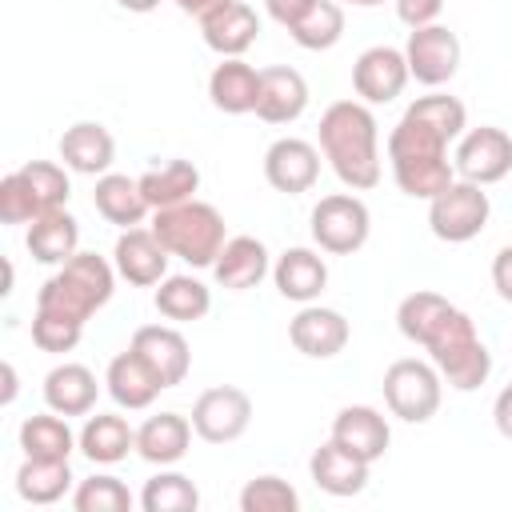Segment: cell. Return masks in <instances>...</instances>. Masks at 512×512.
Segmentation results:
<instances>
[{
    "mask_svg": "<svg viewBox=\"0 0 512 512\" xmlns=\"http://www.w3.org/2000/svg\"><path fill=\"white\" fill-rule=\"evenodd\" d=\"M320 176V152L316 144L300 140V136H280L268 144L264 152V180L276 188V192H288V196H300L316 184Z\"/></svg>",
    "mask_w": 512,
    "mask_h": 512,
    "instance_id": "9a60e30c",
    "label": "cell"
},
{
    "mask_svg": "<svg viewBox=\"0 0 512 512\" xmlns=\"http://www.w3.org/2000/svg\"><path fill=\"white\" fill-rule=\"evenodd\" d=\"M404 116H412V120H420V124L436 128L444 140H460V136H464V128H468V108H464L456 96H448V92L416 96V100L404 108Z\"/></svg>",
    "mask_w": 512,
    "mask_h": 512,
    "instance_id": "e575fe53",
    "label": "cell"
},
{
    "mask_svg": "<svg viewBox=\"0 0 512 512\" xmlns=\"http://www.w3.org/2000/svg\"><path fill=\"white\" fill-rule=\"evenodd\" d=\"M448 144L452 140H444L436 128H428L412 116H400L396 128L388 132V164H392L396 188L412 200L440 196L456 180V168L448 160Z\"/></svg>",
    "mask_w": 512,
    "mask_h": 512,
    "instance_id": "3957f363",
    "label": "cell"
},
{
    "mask_svg": "<svg viewBox=\"0 0 512 512\" xmlns=\"http://www.w3.org/2000/svg\"><path fill=\"white\" fill-rule=\"evenodd\" d=\"M140 180V192L148 200V208H172V204H184L196 196L200 188V168L192 160H164L160 168H148Z\"/></svg>",
    "mask_w": 512,
    "mask_h": 512,
    "instance_id": "4dcf8cb0",
    "label": "cell"
},
{
    "mask_svg": "<svg viewBox=\"0 0 512 512\" xmlns=\"http://www.w3.org/2000/svg\"><path fill=\"white\" fill-rule=\"evenodd\" d=\"M308 108V80L288 68V64H272L260 68V100H256V116L264 124H292L300 120Z\"/></svg>",
    "mask_w": 512,
    "mask_h": 512,
    "instance_id": "ac0fdd59",
    "label": "cell"
},
{
    "mask_svg": "<svg viewBox=\"0 0 512 512\" xmlns=\"http://www.w3.org/2000/svg\"><path fill=\"white\" fill-rule=\"evenodd\" d=\"M80 336H84V324L80 320H68V316H56V312L36 308V316H32V344L40 352H52V356L72 352L80 344Z\"/></svg>",
    "mask_w": 512,
    "mask_h": 512,
    "instance_id": "ab89813d",
    "label": "cell"
},
{
    "mask_svg": "<svg viewBox=\"0 0 512 512\" xmlns=\"http://www.w3.org/2000/svg\"><path fill=\"white\" fill-rule=\"evenodd\" d=\"M104 384H108V396H112L120 408H128V412L148 408V404L164 392L160 376H156V372L148 368V360H144L140 352H132V348H124L120 356L108 360Z\"/></svg>",
    "mask_w": 512,
    "mask_h": 512,
    "instance_id": "7402d4cb",
    "label": "cell"
},
{
    "mask_svg": "<svg viewBox=\"0 0 512 512\" xmlns=\"http://www.w3.org/2000/svg\"><path fill=\"white\" fill-rule=\"evenodd\" d=\"M488 216H492L488 192H484V184H472V180H452L440 196L428 200V228L444 244L476 240L484 232Z\"/></svg>",
    "mask_w": 512,
    "mask_h": 512,
    "instance_id": "52a82bcc",
    "label": "cell"
},
{
    "mask_svg": "<svg viewBox=\"0 0 512 512\" xmlns=\"http://www.w3.org/2000/svg\"><path fill=\"white\" fill-rule=\"evenodd\" d=\"M408 80L412 72H408L404 48H392V44H372L352 64V88L364 104H392Z\"/></svg>",
    "mask_w": 512,
    "mask_h": 512,
    "instance_id": "7c38bea8",
    "label": "cell"
},
{
    "mask_svg": "<svg viewBox=\"0 0 512 512\" xmlns=\"http://www.w3.org/2000/svg\"><path fill=\"white\" fill-rule=\"evenodd\" d=\"M268 272H272L268 248H264V240H256V236H228L224 248H220V256H216V264H212L216 284L228 288V292H248V288H256Z\"/></svg>",
    "mask_w": 512,
    "mask_h": 512,
    "instance_id": "d6986e66",
    "label": "cell"
},
{
    "mask_svg": "<svg viewBox=\"0 0 512 512\" xmlns=\"http://www.w3.org/2000/svg\"><path fill=\"white\" fill-rule=\"evenodd\" d=\"M20 448L24 456H36V460H68L72 448H80V436H72L68 416L48 408L20 424Z\"/></svg>",
    "mask_w": 512,
    "mask_h": 512,
    "instance_id": "1f68e13d",
    "label": "cell"
},
{
    "mask_svg": "<svg viewBox=\"0 0 512 512\" xmlns=\"http://www.w3.org/2000/svg\"><path fill=\"white\" fill-rule=\"evenodd\" d=\"M384 404L396 420L404 424H428L440 408V396H444V376L432 360H416V356H404V360H392L388 372H384Z\"/></svg>",
    "mask_w": 512,
    "mask_h": 512,
    "instance_id": "8992f818",
    "label": "cell"
},
{
    "mask_svg": "<svg viewBox=\"0 0 512 512\" xmlns=\"http://www.w3.org/2000/svg\"><path fill=\"white\" fill-rule=\"evenodd\" d=\"M152 232L160 236V244L180 256L184 264L192 268H212L228 232H224V216L204 204V200H184V204H172V208H156L152 212Z\"/></svg>",
    "mask_w": 512,
    "mask_h": 512,
    "instance_id": "5b68a950",
    "label": "cell"
},
{
    "mask_svg": "<svg viewBox=\"0 0 512 512\" xmlns=\"http://www.w3.org/2000/svg\"><path fill=\"white\" fill-rule=\"evenodd\" d=\"M452 168L460 180H472V184L504 180L512 172V136L504 128H492V124L468 128L452 152Z\"/></svg>",
    "mask_w": 512,
    "mask_h": 512,
    "instance_id": "30bf717a",
    "label": "cell"
},
{
    "mask_svg": "<svg viewBox=\"0 0 512 512\" xmlns=\"http://www.w3.org/2000/svg\"><path fill=\"white\" fill-rule=\"evenodd\" d=\"M152 304L164 320L172 324H192V320H204L208 308H212V292L196 280V276H164L160 288L152 292Z\"/></svg>",
    "mask_w": 512,
    "mask_h": 512,
    "instance_id": "d6a6232c",
    "label": "cell"
},
{
    "mask_svg": "<svg viewBox=\"0 0 512 512\" xmlns=\"http://www.w3.org/2000/svg\"><path fill=\"white\" fill-rule=\"evenodd\" d=\"M320 152L352 192L380 184V124L364 100H336L320 116Z\"/></svg>",
    "mask_w": 512,
    "mask_h": 512,
    "instance_id": "7a4b0ae2",
    "label": "cell"
},
{
    "mask_svg": "<svg viewBox=\"0 0 512 512\" xmlns=\"http://www.w3.org/2000/svg\"><path fill=\"white\" fill-rule=\"evenodd\" d=\"M128 348L148 360V368L160 376L164 388L184 384V376H188V368H192L188 340H184V332H176L172 324H144V328H136Z\"/></svg>",
    "mask_w": 512,
    "mask_h": 512,
    "instance_id": "2e32d148",
    "label": "cell"
},
{
    "mask_svg": "<svg viewBox=\"0 0 512 512\" xmlns=\"http://www.w3.org/2000/svg\"><path fill=\"white\" fill-rule=\"evenodd\" d=\"M332 440L344 444L352 456L376 464L392 444V428H388L384 412H376L372 404H348L332 420Z\"/></svg>",
    "mask_w": 512,
    "mask_h": 512,
    "instance_id": "e0dca14e",
    "label": "cell"
},
{
    "mask_svg": "<svg viewBox=\"0 0 512 512\" xmlns=\"http://www.w3.org/2000/svg\"><path fill=\"white\" fill-rule=\"evenodd\" d=\"M132 504H136V496L128 492V484L120 476H108V472L80 480L72 492L76 512H128Z\"/></svg>",
    "mask_w": 512,
    "mask_h": 512,
    "instance_id": "74e56055",
    "label": "cell"
},
{
    "mask_svg": "<svg viewBox=\"0 0 512 512\" xmlns=\"http://www.w3.org/2000/svg\"><path fill=\"white\" fill-rule=\"evenodd\" d=\"M316 0H264V8H268V16L280 24V28H296L304 16H308V8H312Z\"/></svg>",
    "mask_w": 512,
    "mask_h": 512,
    "instance_id": "ee69618b",
    "label": "cell"
},
{
    "mask_svg": "<svg viewBox=\"0 0 512 512\" xmlns=\"http://www.w3.org/2000/svg\"><path fill=\"white\" fill-rule=\"evenodd\" d=\"M396 328L404 340L420 344L440 368L444 384L456 392H476L492 376V352L480 340L468 312L448 304L440 292L416 288L396 304Z\"/></svg>",
    "mask_w": 512,
    "mask_h": 512,
    "instance_id": "6da1fadb",
    "label": "cell"
},
{
    "mask_svg": "<svg viewBox=\"0 0 512 512\" xmlns=\"http://www.w3.org/2000/svg\"><path fill=\"white\" fill-rule=\"evenodd\" d=\"M136 448V432L124 416L116 412H96L84 420L80 428V452L92 460V464H120L128 452Z\"/></svg>",
    "mask_w": 512,
    "mask_h": 512,
    "instance_id": "f546056e",
    "label": "cell"
},
{
    "mask_svg": "<svg viewBox=\"0 0 512 512\" xmlns=\"http://www.w3.org/2000/svg\"><path fill=\"white\" fill-rule=\"evenodd\" d=\"M208 96L220 112L228 116H244L256 112L260 100V72L252 64H244L240 56H220V64L208 76Z\"/></svg>",
    "mask_w": 512,
    "mask_h": 512,
    "instance_id": "484cf974",
    "label": "cell"
},
{
    "mask_svg": "<svg viewBox=\"0 0 512 512\" xmlns=\"http://www.w3.org/2000/svg\"><path fill=\"white\" fill-rule=\"evenodd\" d=\"M492 288L500 292L504 304H512V244H504L492 260Z\"/></svg>",
    "mask_w": 512,
    "mask_h": 512,
    "instance_id": "f6af8a7d",
    "label": "cell"
},
{
    "mask_svg": "<svg viewBox=\"0 0 512 512\" xmlns=\"http://www.w3.org/2000/svg\"><path fill=\"white\" fill-rule=\"evenodd\" d=\"M248 424H252V400L236 384L204 388L192 404V428L208 444H232L248 432Z\"/></svg>",
    "mask_w": 512,
    "mask_h": 512,
    "instance_id": "9c48e42d",
    "label": "cell"
},
{
    "mask_svg": "<svg viewBox=\"0 0 512 512\" xmlns=\"http://www.w3.org/2000/svg\"><path fill=\"white\" fill-rule=\"evenodd\" d=\"M28 252L40 264H64L80 252V224L68 208H48L28 224Z\"/></svg>",
    "mask_w": 512,
    "mask_h": 512,
    "instance_id": "4316f807",
    "label": "cell"
},
{
    "mask_svg": "<svg viewBox=\"0 0 512 512\" xmlns=\"http://www.w3.org/2000/svg\"><path fill=\"white\" fill-rule=\"evenodd\" d=\"M192 432L196 428H192L188 416H180V412H156V416H148L136 428V452H140V460L168 468V464L184 460V452L192 444Z\"/></svg>",
    "mask_w": 512,
    "mask_h": 512,
    "instance_id": "cb8c5ba5",
    "label": "cell"
},
{
    "mask_svg": "<svg viewBox=\"0 0 512 512\" xmlns=\"http://www.w3.org/2000/svg\"><path fill=\"white\" fill-rule=\"evenodd\" d=\"M300 492L280 476H256L240 488V512H296Z\"/></svg>",
    "mask_w": 512,
    "mask_h": 512,
    "instance_id": "f35d334b",
    "label": "cell"
},
{
    "mask_svg": "<svg viewBox=\"0 0 512 512\" xmlns=\"http://www.w3.org/2000/svg\"><path fill=\"white\" fill-rule=\"evenodd\" d=\"M116 264H108L96 252H76L72 260L60 264L56 276H48L36 292V308L68 316V320H88L96 308H104L116 292Z\"/></svg>",
    "mask_w": 512,
    "mask_h": 512,
    "instance_id": "277c9868",
    "label": "cell"
},
{
    "mask_svg": "<svg viewBox=\"0 0 512 512\" xmlns=\"http://www.w3.org/2000/svg\"><path fill=\"white\" fill-rule=\"evenodd\" d=\"M288 36L308 52H324V48L340 44V36H344V8L336 0H316L308 8V16L296 28H288Z\"/></svg>",
    "mask_w": 512,
    "mask_h": 512,
    "instance_id": "8d00e7d4",
    "label": "cell"
},
{
    "mask_svg": "<svg viewBox=\"0 0 512 512\" xmlns=\"http://www.w3.org/2000/svg\"><path fill=\"white\" fill-rule=\"evenodd\" d=\"M96 396H100L96 372L84 368V364L64 360L44 376V404L60 416H88L96 408Z\"/></svg>",
    "mask_w": 512,
    "mask_h": 512,
    "instance_id": "83f0119b",
    "label": "cell"
},
{
    "mask_svg": "<svg viewBox=\"0 0 512 512\" xmlns=\"http://www.w3.org/2000/svg\"><path fill=\"white\" fill-rule=\"evenodd\" d=\"M492 420H496V432H500L504 440H512V384H504V388L496 392Z\"/></svg>",
    "mask_w": 512,
    "mask_h": 512,
    "instance_id": "bcb514c9",
    "label": "cell"
},
{
    "mask_svg": "<svg viewBox=\"0 0 512 512\" xmlns=\"http://www.w3.org/2000/svg\"><path fill=\"white\" fill-rule=\"evenodd\" d=\"M404 60H408V72H412L416 84L440 88L460 68V36L452 28H444V24L412 28L408 44H404Z\"/></svg>",
    "mask_w": 512,
    "mask_h": 512,
    "instance_id": "8fae6325",
    "label": "cell"
},
{
    "mask_svg": "<svg viewBox=\"0 0 512 512\" xmlns=\"http://www.w3.org/2000/svg\"><path fill=\"white\" fill-rule=\"evenodd\" d=\"M60 160H64V168H72L80 176H104L112 168V160H116V140H112V132L104 124L76 120L60 136Z\"/></svg>",
    "mask_w": 512,
    "mask_h": 512,
    "instance_id": "44dd1931",
    "label": "cell"
},
{
    "mask_svg": "<svg viewBox=\"0 0 512 512\" xmlns=\"http://www.w3.org/2000/svg\"><path fill=\"white\" fill-rule=\"evenodd\" d=\"M368 232H372V216L356 192L320 196V204L312 208V240L320 244V252L352 256L368 244Z\"/></svg>",
    "mask_w": 512,
    "mask_h": 512,
    "instance_id": "ba28073f",
    "label": "cell"
},
{
    "mask_svg": "<svg viewBox=\"0 0 512 512\" xmlns=\"http://www.w3.org/2000/svg\"><path fill=\"white\" fill-rule=\"evenodd\" d=\"M200 32L216 56H244L260 36V16L244 0H232L220 12H212L208 20H200Z\"/></svg>",
    "mask_w": 512,
    "mask_h": 512,
    "instance_id": "d4e9b609",
    "label": "cell"
},
{
    "mask_svg": "<svg viewBox=\"0 0 512 512\" xmlns=\"http://www.w3.org/2000/svg\"><path fill=\"white\" fill-rule=\"evenodd\" d=\"M20 172L28 176V184H32V192H36V200H40L44 212L68 204L72 184H68V172H64L60 164H52V160H28Z\"/></svg>",
    "mask_w": 512,
    "mask_h": 512,
    "instance_id": "b9f144b4",
    "label": "cell"
},
{
    "mask_svg": "<svg viewBox=\"0 0 512 512\" xmlns=\"http://www.w3.org/2000/svg\"><path fill=\"white\" fill-rule=\"evenodd\" d=\"M68 488H72L68 460H36V456H24V464L16 468V492L28 504H56Z\"/></svg>",
    "mask_w": 512,
    "mask_h": 512,
    "instance_id": "836d02e7",
    "label": "cell"
},
{
    "mask_svg": "<svg viewBox=\"0 0 512 512\" xmlns=\"http://www.w3.org/2000/svg\"><path fill=\"white\" fill-rule=\"evenodd\" d=\"M120 8H128V12H152L160 0H116Z\"/></svg>",
    "mask_w": 512,
    "mask_h": 512,
    "instance_id": "681fc988",
    "label": "cell"
},
{
    "mask_svg": "<svg viewBox=\"0 0 512 512\" xmlns=\"http://www.w3.org/2000/svg\"><path fill=\"white\" fill-rule=\"evenodd\" d=\"M16 400V368L4 360V404H12Z\"/></svg>",
    "mask_w": 512,
    "mask_h": 512,
    "instance_id": "c3c4849f",
    "label": "cell"
},
{
    "mask_svg": "<svg viewBox=\"0 0 512 512\" xmlns=\"http://www.w3.org/2000/svg\"><path fill=\"white\" fill-rule=\"evenodd\" d=\"M92 204H96V212H100L108 224H116V228H136V224L152 212L148 200H144V192H140V180H132V176H124V172H104V176H96Z\"/></svg>",
    "mask_w": 512,
    "mask_h": 512,
    "instance_id": "f1b7e54d",
    "label": "cell"
},
{
    "mask_svg": "<svg viewBox=\"0 0 512 512\" xmlns=\"http://www.w3.org/2000/svg\"><path fill=\"white\" fill-rule=\"evenodd\" d=\"M352 4H356V8H380L384 0H352Z\"/></svg>",
    "mask_w": 512,
    "mask_h": 512,
    "instance_id": "f907efd6",
    "label": "cell"
},
{
    "mask_svg": "<svg viewBox=\"0 0 512 512\" xmlns=\"http://www.w3.org/2000/svg\"><path fill=\"white\" fill-rule=\"evenodd\" d=\"M368 460L352 456L344 444H336L332 436L308 456V476L316 480V488H324L328 496H356L368 488Z\"/></svg>",
    "mask_w": 512,
    "mask_h": 512,
    "instance_id": "ffe728a7",
    "label": "cell"
},
{
    "mask_svg": "<svg viewBox=\"0 0 512 512\" xmlns=\"http://www.w3.org/2000/svg\"><path fill=\"white\" fill-rule=\"evenodd\" d=\"M168 248L160 244V236L152 228H124L116 236V248H112V264L120 272V280L136 284V288H152L168 276Z\"/></svg>",
    "mask_w": 512,
    "mask_h": 512,
    "instance_id": "5bb4252c",
    "label": "cell"
},
{
    "mask_svg": "<svg viewBox=\"0 0 512 512\" xmlns=\"http://www.w3.org/2000/svg\"><path fill=\"white\" fill-rule=\"evenodd\" d=\"M144 512H196L200 492L184 472H156L140 492Z\"/></svg>",
    "mask_w": 512,
    "mask_h": 512,
    "instance_id": "d590c367",
    "label": "cell"
},
{
    "mask_svg": "<svg viewBox=\"0 0 512 512\" xmlns=\"http://www.w3.org/2000/svg\"><path fill=\"white\" fill-rule=\"evenodd\" d=\"M184 16H196V20H208L212 12H220L224 4H232V0H172Z\"/></svg>",
    "mask_w": 512,
    "mask_h": 512,
    "instance_id": "7dc6e473",
    "label": "cell"
},
{
    "mask_svg": "<svg viewBox=\"0 0 512 512\" xmlns=\"http://www.w3.org/2000/svg\"><path fill=\"white\" fill-rule=\"evenodd\" d=\"M440 12H444V0H396V16H400V24H408V28L436 24Z\"/></svg>",
    "mask_w": 512,
    "mask_h": 512,
    "instance_id": "7bdbcfd3",
    "label": "cell"
},
{
    "mask_svg": "<svg viewBox=\"0 0 512 512\" xmlns=\"http://www.w3.org/2000/svg\"><path fill=\"white\" fill-rule=\"evenodd\" d=\"M272 280H276V292L284 300L312 304L328 288V264L312 248H284L272 264Z\"/></svg>",
    "mask_w": 512,
    "mask_h": 512,
    "instance_id": "603a6c76",
    "label": "cell"
},
{
    "mask_svg": "<svg viewBox=\"0 0 512 512\" xmlns=\"http://www.w3.org/2000/svg\"><path fill=\"white\" fill-rule=\"evenodd\" d=\"M348 320L344 312L336 308H324V304H304L292 320H288V340L300 356H312V360H332L348 348Z\"/></svg>",
    "mask_w": 512,
    "mask_h": 512,
    "instance_id": "4fadbf2b",
    "label": "cell"
},
{
    "mask_svg": "<svg viewBox=\"0 0 512 512\" xmlns=\"http://www.w3.org/2000/svg\"><path fill=\"white\" fill-rule=\"evenodd\" d=\"M40 212H44V208H40V200H36V192H32V184H28V176H24L20 168L8 172V176L0 180V220H4V224H32Z\"/></svg>",
    "mask_w": 512,
    "mask_h": 512,
    "instance_id": "60d3db41",
    "label": "cell"
}]
</instances>
